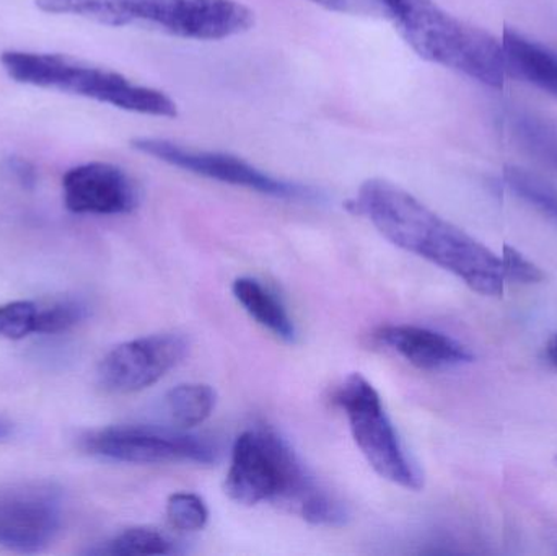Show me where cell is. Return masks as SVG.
I'll return each instance as SVG.
<instances>
[{"label": "cell", "instance_id": "ffe728a7", "mask_svg": "<svg viewBox=\"0 0 557 556\" xmlns=\"http://www.w3.org/2000/svg\"><path fill=\"white\" fill-rule=\"evenodd\" d=\"M166 518L178 531H201L209 521L208 506L195 493H175L166 502Z\"/></svg>", "mask_w": 557, "mask_h": 556}, {"label": "cell", "instance_id": "5bb4252c", "mask_svg": "<svg viewBox=\"0 0 557 556\" xmlns=\"http://www.w3.org/2000/svg\"><path fill=\"white\" fill-rule=\"evenodd\" d=\"M232 293L245 312L261 326L270 330L274 336L285 343H294L297 339V330L284 304L260 281L248 276L237 277L232 286Z\"/></svg>", "mask_w": 557, "mask_h": 556}, {"label": "cell", "instance_id": "44dd1931", "mask_svg": "<svg viewBox=\"0 0 557 556\" xmlns=\"http://www.w3.org/2000/svg\"><path fill=\"white\" fill-rule=\"evenodd\" d=\"M39 306L32 300H13L0 306V338H26L36 332V317Z\"/></svg>", "mask_w": 557, "mask_h": 556}, {"label": "cell", "instance_id": "e0dca14e", "mask_svg": "<svg viewBox=\"0 0 557 556\" xmlns=\"http://www.w3.org/2000/svg\"><path fill=\"white\" fill-rule=\"evenodd\" d=\"M517 136L532 156L557 170V121L522 116L517 120Z\"/></svg>", "mask_w": 557, "mask_h": 556}, {"label": "cell", "instance_id": "3957f363", "mask_svg": "<svg viewBox=\"0 0 557 556\" xmlns=\"http://www.w3.org/2000/svg\"><path fill=\"white\" fill-rule=\"evenodd\" d=\"M396 32L425 61L500 88L506 82L503 41L486 29L445 12L434 0H398L392 18Z\"/></svg>", "mask_w": 557, "mask_h": 556}, {"label": "cell", "instance_id": "603a6c76", "mask_svg": "<svg viewBox=\"0 0 557 556\" xmlns=\"http://www.w3.org/2000/svg\"><path fill=\"white\" fill-rule=\"evenodd\" d=\"M331 12L389 20L396 0H308Z\"/></svg>", "mask_w": 557, "mask_h": 556}, {"label": "cell", "instance_id": "52a82bcc", "mask_svg": "<svg viewBox=\"0 0 557 556\" xmlns=\"http://www.w3.org/2000/svg\"><path fill=\"white\" fill-rule=\"evenodd\" d=\"M131 144L134 149L160 162L205 176V178L215 180V182L228 183V185L240 186L261 195L288 199V201H320L321 199L320 191L317 189L300 183L276 178L232 153L196 149L185 144L162 139V137H137Z\"/></svg>", "mask_w": 557, "mask_h": 556}, {"label": "cell", "instance_id": "ac0fdd59", "mask_svg": "<svg viewBox=\"0 0 557 556\" xmlns=\"http://www.w3.org/2000/svg\"><path fill=\"white\" fill-rule=\"evenodd\" d=\"M504 178L516 195L557 221V188L552 183L519 166H507Z\"/></svg>", "mask_w": 557, "mask_h": 556}, {"label": "cell", "instance_id": "4fadbf2b", "mask_svg": "<svg viewBox=\"0 0 557 556\" xmlns=\"http://www.w3.org/2000/svg\"><path fill=\"white\" fill-rule=\"evenodd\" d=\"M503 49L507 71L557 98V52L512 28L504 32Z\"/></svg>", "mask_w": 557, "mask_h": 556}, {"label": "cell", "instance_id": "7402d4cb", "mask_svg": "<svg viewBox=\"0 0 557 556\" xmlns=\"http://www.w3.org/2000/svg\"><path fill=\"white\" fill-rule=\"evenodd\" d=\"M500 261H503L506 283L536 284L545 281L546 274L543 273L542 268L530 261L529 258L523 257L519 250L510 247V245H504Z\"/></svg>", "mask_w": 557, "mask_h": 556}, {"label": "cell", "instance_id": "d6986e66", "mask_svg": "<svg viewBox=\"0 0 557 556\" xmlns=\"http://www.w3.org/2000/svg\"><path fill=\"white\" fill-rule=\"evenodd\" d=\"M88 316V307L82 300L64 299L39 307L36 317V332L39 335H58L84 322Z\"/></svg>", "mask_w": 557, "mask_h": 556}, {"label": "cell", "instance_id": "30bf717a", "mask_svg": "<svg viewBox=\"0 0 557 556\" xmlns=\"http://www.w3.org/2000/svg\"><path fill=\"white\" fill-rule=\"evenodd\" d=\"M189 351L180 333H157L114 346L98 366V382L111 394H136L152 387Z\"/></svg>", "mask_w": 557, "mask_h": 556}, {"label": "cell", "instance_id": "7a4b0ae2", "mask_svg": "<svg viewBox=\"0 0 557 556\" xmlns=\"http://www.w3.org/2000/svg\"><path fill=\"white\" fill-rule=\"evenodd\" d=\"M41 12L100 25L156 29L176 38L221 41L248 32L255 13L238 0H35Z\"/></svg>", "mask_w": 557, "mask_h": 556}, {"label": "cell", "instance_id": "7c38bea8", "mask_svg": "<svg viewBox=\"0 0 557 556\" xmlns=\"http://www.w3.org/2000/svg\"><path fill=\"white\" fill-rule=\"evenodd\" d=\"M373 338L403 359L424 371H442L474 361L473 353L458 339L416 325L380 326Z\"/></svg>", "mask_w": 557, "mask_h": 556}, {"label": "cell", "instance_id": "6da1fadb", "mask_svg": "<svg viewBox=\"0 0 557 556\" xmlns=\"http://www.w3.org/2000/svg\"><path fill=\"white\" fill-rule=\"evenodd\" d=\"M352 209L369 219L386 240L455 274L474 293L503 296L506 277L500 257L401 186L383 178L367 180Z\"/></svg>", "mask_w": 557, "mask_h": 556}, {"label": "cell", "instance_id": "2e32d148", "mask_svg": "<svg viewBox=\"0 0 557 556\" xmlns=\"http://www.w3.org/2000/svg\"><path fill=\"white\" fill-rule=\"evenodd\" d=\"M176 544L163 532L152 528H131L111 539L100 551L91 554L103 555H172L176 554Z\"/></svg>", "mask_w": 557, "mask_h": 556}, {"label": "cell", "instance_id": "5b68a950", "mask_svg": "<svg viewBox=\"0 0 557 556\" xmlns=\"http://www.w3.org/2000/svg\"><path fill=\"white\" fill-rule=\"evenodd\" d=\"M320 490L290 446L274 431L257 428L235 441L225 493L238 505L271 503L300 516Z\"/></svg>", "mask_w": 557, "mask_h": 556}, {"label": "cell", "instance_id": "484cf974", "mask_svg": "<svg viewBox=\"0 0 557 556\" xmlns=\"http://www.w3.org/2000/svg\"><path fill=\"white\" fill-rule=\"evenodd\" d=\"M13 433V424L0 418V441L7 440Z\"/></svg>", "mask_w": 557, "mask_h": 556}, {"label": "cell", "instance_id": "ba28073f", "mask_svg": "<svg viewBox=\"0 0 557 556\" xmlns=\"http://www.w3.org/2000/svg\"><path fill=\"white\" fill-rule=\"evenodd\" d=\"M81 447L91 456L136 466L180 462L211 466L219 459L218 446L211 441L156 427H108L88 431L81 437Z\"/></svg>", "mask_w": 557, "mask_h": 556}, {"label": "cell", "instance_id": "8992f818", "mask_svg": "<svg viewBox=\"0 0 557 556\" xmlns=\"http://www.w3.org/2000/svg\"><path fill=\"white\" fill-rule=\"evenodd\" d=\"M334 401L343 408L354 441L369 466L382 479L419 492L424 486L422 473L409 459L375 387L362 374H350L337 388Z\"/></svg>", "mask_w": 557, "mask_h": 556}, {"label": "cell", "instance_id": "8fae6325", "mask_svg": "<svg viewBox=\"0 0 557 556\" xmlns=\"http://www.w3.org/2000/svg\"><path fill=\"white\" fill-rule=\"evenodd\" d=\"M62 198L74 214H127L139 205V189L121 166L88 162L62 176Z\"/></svg>", "mask_w": 557, "mask_h": 556}, {"label": "cell", "instance_id": "9a60e30c", "mask_svg": "<svg viewBox=\"0 0 557 556\" xmlns=\"http://www.w3.org/2000/svg\"><path fill=\"white\" fill-rule=\"evenodd\" d=\"M218 394L211 385L180 384L165 395V408L170 420L182 428H195L205 423L215 408Z\"/></svg>", "mask_w": 557, "mask_h": 556}, {"label": "cell", "instance_id": "cb8c5ba5", "mask_svg": "<svg viewBox=\"0 0 557 556\" xmlns=\"http://www.w3.org/2000/svg\"><path fill=\"white\" fill-rule=\"evenodd\" d=\"M10 169L15 173L16 178L22 182V185L33 186L36 182V173L35 169L29 165L28 162L22 159H12L10 160Z\"/></svg>", "mask_w": 557, "mask_h": 556}, {"label": "cell", "instance_id": "277c9868", "mask_svg": "<svg viewBox=\"0 0 557 556\" xmlns=\"http://www.w3.org/2000/svg\"><path fill=\"white\" fill-rule=\"evenodd\" d=\"M0 64L18 84L88 98L146 116H178L176 101L165 91L137 84L120 72L87 64L71 55L10 49L0 54Z\"/></svg>", "mask_w": 557, "mask_h": 556}, {"label": "cell", "instance_id": "9c48e42d", "mask_svg": "<svg viewBox=\"0 0 557 556\" xmlns=\"http://www.w3.org/2000/svg\"><path fill=\"white\" fill-rule=\"evenodd\" d=\"M64 522V495L52 482H25L0 489V548L15 554L45 552Z\"/></svg>", "mask_w": 557, "mask_h": 556}, {"label": "cell", "instance_id": "d4e9b609", "mask_svg": "<svg viewBox=\"0 0 557 556\" xmlns=\"http://www.w3.org/2000/svg\"><path fill=\"white\" fill-rule=\"evenodd\" d=\"M546 356H548L549 362L557 366V333L549 339L548 348H546Z\"/></svg>", "mask_w": 557, "mask_h": 556}]
</instances>
